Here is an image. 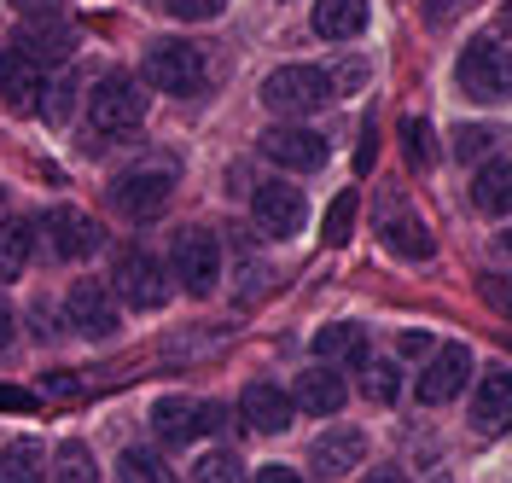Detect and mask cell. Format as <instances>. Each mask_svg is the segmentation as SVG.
I'll return each instance as SVG.
<instances>
[{
    "instance_id": "obj_1",
    "label": "cell",
    "mask_w": 512,
    "mask_h": 483,
    "mask_svg": "<svg viewBox=\"0 0 512 483\" xmlns=\"http://www.w3.org/2000/svg\"><path fill=\"white\" fill-rule=\"evenodd\" d=\"M332 94H338L332 76L315 70V65H280L268 82H262V105L280 111V117H315Z\"/></svg>"
},
{
    "instance_id": "obj_2",
    "label": "cell",
    "mask_w": 512,
    "mask_h": 483,
    "mask_svg": "<svg viewBox=\"0 0 512 483\" xmlns=\"http://www.w3.org/2000/svg\"><path fill=\"white\" fill-rule=\"evenodd\" d=\"M146 82L158 94H204L210 82V65L192 41H152L146 47Z\"/></svg>"
},
{
    "instance_id": "obj_3",
    "label": "cell",
    "mask_w": 512,
    "mask_h": 483,
    "mask_svg": "<svg viewBox=\"0 0 512 483\" xmlns=\"http://www.w3.org/2000/svg\"><path fill=\"white\" fill-rule=\"evenodd\" d=\"M88 123L99 134H134L146 123V88L134 82V76H105L94 94H88Z\"/></svg>"
},
{
    "instance_id": "obj_4",
    "label": "cell",
    "mask_w": 512,
    "mask_h": 483,
    "mask_svg": "<svg viewBox=\"0 0 512 483\" xmlns=\"http://www.w3.org/2000/svg\"><path fill=\"white\" fill-rule=\"evenodd\" d=\"M454 76H460V88L472 99H507L512 94V47L495 41V35H483V41H472L460 53Z\"/></svg>"
},
{
    "instance_id": "obj_5",
    "label": "cell",
    "mask_w": 512,
    "mask_h": 483,
    "mask_svg": "<svg viewBox=\"0 0 512 483\" xmlns=\"http://www.w3.org/2000/svg\"><path fill=\"white\" fill-rule=\"evenodd\" d=\"M175 280L192 297H210L216 291V280H222V245H216V233H204V227L175 233Z\"/></svg>"
},
{
    "instance_id": "obj_6",
    "label": "cell",
    "mask_w": 512,
    "mask_h": 483,
    "mask_svg": "<svg viewBox=\"0 0 512 483\" xmlns=\"http://www.w3.org/2000/svg\"><path fill=\"white\" fill-rule=\"evenodd\" d=\"M303 216H309V204H303V187H291V181H262L251 193V222L268 239H291Z\"/></svg>"
},
{
    "instance_id": "obj_7",
    "label": "cell",
    "mask_w": 512,
    "mask_h": 483,
    "mask_svg": "<svg viewBox=\"0 0 512 483\" xmlns=\"http://www.w3.org/2000/svg\"><path fill=\"white\" fill-rule=\"evenodd\" d=\"M466 379H472V350H466V344H443V350L425 355L419 402H425V408H443V402H454V396L466 390Z\"/></svg>"
},
{
    "instance_id": "obj_8",
    "label": "cell",
    "mask_w": 512,
    "mask_h": 483,
    "mask_svg": "<svg viewBox=\"0 0 512 483\" xmlns=\"http://www.w3.org/2000/svg\"><path fill=\"white\" fill-rule=\"evenodd\" d=\"M111 280H117V291H123L134 309H163V303H169V274H163V262L146 257V251H123Z\"/></svg>"
},
{
    "instance_id": "obj_9",
    "label": "cell",
    "mask_w": 512,
    "mask_h": 483,
    "mask_svg": "<svg viewBox=\"0 0 512 483\" xmlns=\"http://www.w3.org/2000/svg\"><path fill=\"white\" fill-rule=\"evenodd\" d=\"M169 193H175V175L169 169H128V175H117V187H111L117 210L134 216V222L158 216L163 204H169Z\"/></svg>"
},
{
    "instance_id": "obj_10",
    "label": "cell",
    "mask_w": 512,
    "mask_h": 483,
    "mask_svg": "<svg viewBox=\"0 0 512 483\" xmlns=\"http://www.w3.org/2000/svg\"><path fill=\"white\" fill-rule=\"evenodd\" d=\"M64 315L76 332H88V338H111L117 332V297L99 286V280H76L70 297H64Z\"/></svg>"
},
{
    "instance_id": "obj_11",
    "label": "cell",
    "mask_w": 512,
    "mask_h": 483,
    "mask_svg": "<svg viewBox=\"0 0 512 483\" xmlns=\"http://www.w3.org/2000/svg\"><path fill=\"white\" fill-rule=\"evenodd\" d=\"M472 425H478L483 437H495V431L512 425V373L507 367H489L472 385Z\"/></svg>"
},
{
    "instance_id": "obj_12",
    "label": "cell",
    "mask_w": 512,
    "mask_h": 483,
    "mask_svg": "<svg viewBox=\"0 0 512 483\" xmlns=\"http://www.w3.org/2000/svg\"><path fill=\"white\" fill-rule=\"evenodd\" d=\"M47 245H53V257H64V262L94 257L99 251V222L82 216V210H70V204H59V210L47 216Z\"/></svg>"
},
{
    "instance_id": "obj_13",
    "label": "cell",
    "mask_w": 512,
    "mask_h": 483,
    "mask_svg": "<svg viewBox=\"0 0 512 483\" xmlns=\"http://www.w3.org/2000/svg\"><path fill=\"white\" fill-rule=\"evenodd\" d=\"M262 152L280 163V169H320L326 163V140L315 129H297V123H280V129L262 134Z\"/></svg>"
},
{
    "instance_id": "obj_14",
    "label": "cell",
    "mask_w": 512,
    "mask_h": 483,
    "mask_svg": "<svg viewBox=\"0 0 512 483\" xmlns=\"http://www.w3.org/2000/svg\"><path fill=\"white\" fill-rule=\"evenodd\" d=\"M291 402H297L303 414H315V419H332L344 402H350V390H344V379H338L332 367H309V373H297Z\"/></svg>"
},
{
    "instance_id": "obj_15",
    "label": "cell",
    "mask_w": 512,
    "mask_h": 483,
    "mask_svg": "<svg viewBox=\"0 0 512 483\" xmlns=\"http://www.w3.org/2000/svg\"><path fill=\"white\" fill-rule=\"evenodd\" d=\"M291 408H297V402H291L280 385H268V379H251V385H245V396H239V414L251 419L256 431H268V437L291 425Z\"/></svg>"
},
{
    "instance_id": "obj_16",
    "label": "cell",
    "mask_w": 512,
    "mask_h": 483,
    "mask_svg": "<svg viewBox=\"0 0 512 483\" xmlns=\"http://www.w3.org/2000/svg\"><path fill=\"white\" fill-rule=\"evenodd\" d=\"M0 94L12 111H30L41 99V65H35L24 47H0Z\"/></svg>"
},
{
    "instance_id": "obj_17",
    "label": "cell",
    "mask_w": 512,
    "mask_h": 483,
    "mask_svg": "<svg viewBox=\"0 0 512 483\" xmlns=\"http://www.w3.org/2000/svg\"><path fill=\"white\" fill-rule=\"evenodd\" d=\"M152 431H158L163 443H192L198 431H204V402H187V396H163L158 408H152Z\"/></svg>"
},
{
    "instance_id": "obj_18",
    "label": "cell",
    "mask_w": 512,
    "mask_h": 483,
    "mask_svg": "<svg viewBox=\"0 0 512 483\" xmlns=\"http://www.w3.org/2000/svg\"><path fill=\"white\" fill-rule=\"evenodd\" d=\"M361 454H367V437L361 431H350V425L344 431H326L315 443V472L320 478H344V472L361 466Z\"/></svg>"
},
{
    "instance_id": "obj_19",
    "label": "cell",
    "mask_w": 512,
    "mask_h": 483,
    "mask_svg": "<svg viewBox=\"0 0 512 483\" xmlns=\"http://www.w3.org/2000/svg\"><path fill=\"white\" fill-rule=\"evenodd\" d=\"M315 355L326 367H361L367 361V332L355 321H338V326H320L315 332Z\"/></svg>"
},
{
    "instance_id": "obj_20",
    "label": "cell",
    "mask_w": 512,
    "mask_h": 483,
    "mask_svg": "<svg viewBox=\"0 0 512 483\" xmlns=\"http://www.w3.org/2000/svg\"><path fill=\"white\" fill-rule=\"evenodd\" d=\"M472 204L483 216H512V158L483 163L478 181H472Z\"/></svg>"
},
{
    "instance_id": "obj_21",
    "label": "cell",
    "mask_w": 512,
    "mask_h": 483,
    "mask_svg": "<svg viewBox=\"0 0 512 483\" xmlns=\"http://www.w3.org/2000/svg\"><path fill=\"white\" fill-rule=\"evenodd\" d=\"M361 30H367V0H315V35L355 41Z\"/></svg>"
},
{
    "instance_id": "obj_22",
    "label": "cell",
    "mask_w": 512,
    "mask_h": 483,
    "mask_svg": "<svg viewBox=\"0 0 512 483\" xmlns=\"http://www.w3.org/2000/svg\"><path fill=\"white\" fill-rule=\"evenodd\" d=\"M30 251H35L30 222H0V280H18L30 268Z\"/></svg>"
},
{
    "instance_id": "obj_23",
    "label": "cell",
    "mask_w": 512,
    "mask_h": 483,
    "mask_svg": "<svg viewBox=\"0 0 512 483\" xmlns=\"http://www.w3.org/2000/svg\"><path fill=\"white\" fill-rule=\"evenodd\" d=\"M117 483H181V478H175V466H163V454L123 449V460H117Z\"/></svg>"
},
{
    "instance_id": "obj_24",
    "label": "cell",
    "mask_w": 512,
    "mask_h": 483,
    "mask_svg": "<svg viewBox=\"0 0 512 483\" xmlns=\"http://www.w3.org/2000/svg\"><path fill=\"white\" fill-rule=\"evenodd\" d=\"M384 245H390L396 257H414V262H419V257H431V233H425L414 216H402V210L384 222Z\"/></svg>"
},
{
    "instance_id": "obj_25",
    "label": "cell",
    "mask_w": 512,
    "mask_h": 483,
    "mask_svg": "<svg viewBox=\"0 0 512 483\" xmlns=\"http://www.w3.org/2000/svg\"><path fill=\"white\" fill-rule=\"evenodd\" d=\"M41 449L35 443H6L0 449V483H41Z\"/></svg>"
},
{
    "instance_id": "obj_26",
    "label": "cell",
    "mask_w": 512,
    "mask_h": 483,
    "mask_svg": "<svg viewBox=\"0 0 512 483\" xmlns=\"http://www.w3.org/2000/svg\"><path fill=\"white\" fill-rule=\"evenodd\" d=\"M501 140H507L501 129H483V123L472 129V123H466V129H454V158H460V163H472V158H489V152H495Z\"/></svg>"
},
{
    "instance_id": "obj_27",
    "label": "cell",
    "mask_w": 512,
    "mask_h": 483,
    "mask_svg": "<svg viewBox=\"0 0 512 483\" xmlns=\"http://www.w3.org/2000/svg\"><path fill=\"white\" fill-rule=\"evenodd\" d=\"M192 483H245V466H239V454L216 449L192 466Z\"/></svg>"
},
{
    "instance_id": "obj_28",
    "label": "cell",
    "mask_w": 512,
    "mask_h": 483,
    "mask_svg": "<svg viewBox=\"0 0 512 483\" xmlns=\"http://www.w3.org/2000/svg\"><path fill=\"white\" fill-rule=\"evenodd\" d=\"M402 152L414 169H431L437 163V146H431V123H419V117H402Z\"/></svg>"
},
{
    "instance_id": "obj_29",
    "label": "cell",
    "mask_w": 512,
    "mask_h": 483,
    "mask_svg": "<svg viewBox=\"0 0 512 483\" xmlns=\"http://www.w3.org/2000/svg\"><path fill=\"white\" fill-rule=\"evenodd\" d=\"M355 204H361L355 187H344V193L332 198V210H326V245H344V239L355 233Z\"/></svg>"
},
{
    "instance_id": "obj_30",
    "label": "cell",
    "mask_w": 512,
    "mask_h": 483,
    "mask_svg": "<svg viewBox=\"0 0 512 483\" xmlns=\"http://www.w3.org/2000/svg\"><path fill=\"white\" fill-rule=\"evenodd\" d=\"M361 390H367L373 402H396L402 379H396V367H390V361H361Z\"/></svg>"
},
{
    "instance_id": "obj_31",
    "label": "cell",
    "mask_w": 512,
    "mask_h": 483,
    "mask_svg": "<svg viewBox=\"0 0 512 483\" xmlns=\"http://www.w3.org/2000/svg\"><path fill=\"white\" fill-rule=\"evenodd\" d=\"M59 483H99V472H94V454L82 449V443H70V449H64Z\"/></svg>"
},
{
    "instance_id": "obj_32",
    "label": "cell",
    "mask_w": 512,
    "mask_h": 483,
    "mask_svg": "<svg viewBox=\"0 0 512 483\" xmlns=\"http://www.w3.org/2000/svg\"><path fill=\"white\" fill-rule=\"evenodd\" d=\"M181 24H210V18H222V6L227 0H163Z\"/></svg>"
},
{
    "instance_id": "obj_33",
    "label": "cell",
    "mask_w": 512,
    "mask_h": 483,
    "mask_svg": "<svg viewBox=\"0 0 512 483\" xmlns=\"http://www.w3.org/2000/svg\"><path fill=\"white\" fill-rule=\"evenodd\" d=\"M70 94H76V82H70V76L47 88V99H41V111H47V123H64V117H70Z\"/></svg>"
},
{
    "instance_id": "obj_34",
    "label": "cell",
    "mask_w": 512,
    "mask_h": 483,
    "mask_svg": "<svg viewBox=\"0 0 512 483\" xmlns=\"http://www.w3.org/2000/svg\"><path fill=\"white\" fill-rule=\"evenodd\" d=\"M0 408H6V414H30V408H35V390L0 385Z\"/></svg>"
},
{
    "instance_id": "obj_35",
    "label": "cell",
    "mask_w": 512,
    "mask_h": 483,
    "mask_svg": "<svg viewBox=\"0 0 512 483\" xmlns=\"http://www.w3.org/2000/svg\"><path fill=\"white\" fill-rule=\"evenodd\" d=\"M460 6H466V0H425V24H448V18H460Z\"/></svg>"
},
{
    "instance_id": "obj_36",
    "label": "cell",
    "mask_w": 512,
    "mask_h": 483,
    "mask_svg": "<svg viewBox=\"0 0 512 483\" xmlns=\"http://www.w3.org/2000/svg\"><path fill=\"white\" fill-rule=\"evenodd\" d=\"M483 297H489V303H495V309H501V315H507V321H512V291L501 286V280H495V274H489V280H483Z\"/></svg>"
},
{
    "instance_id": "obj_37",
    "label": "cell",
    "mask_w": 512,
    "mask_h": 483,
    "mask_svg": "<svg viewBox=\"0 0 512 483\" xmlns=\"http://www.w3.org/2000/svg\"><path fill=\"white\" fill-rule=\"evenodd\" d=\"M373 140H379V129L367 123V129H361V146H355V169H361V175L373 169Z\"/></svg>"
},
{
    "instance_id": "obj_38",
    "label": "cell",
    "mask_w": 512,
    "mask_h": 483,
    "mask_svg": "<svg viewBox=\"0 0 512 483\" xmlns=\"http://www.w3.org/2000/svg\"><path fill=\"white\" fill-rule=\"evenodd\" d=\"M24 18H59V0H12Z\"/></svg>"
},
{
    "instance_id": "obj_39",
    "label": "cell",
    "mask_w": 512,
    "mask_h": 483,
    "mask_svg": "<svg viewBox=\"0 0 512 483\" xmlns=\"http://www.w3.org/2000/svg\"><path fill=\"white\" fill-rule=\"evenodd\" d=\"M402 355H431V332H402Z\"/></svg>"
},
{
    "instance_id": "obj_40",
    "label": "cell",
    "mask_w": 512,
    "mask_h": 483,
    "mask_svg": "<svg viewBox=\"0 0 512 483\" xmlns=\"http://www.w3.org/2000/svg\"><path fill=\"white\" fill-rule=\"evenodd\" d=\"M256 483H303V478H297L291 466H262V472H256Z\"/></svg>"
},
{
    "instance_id": "obj_41",
    "label": "cell",
    "mask_w": 512,
    "mask_h": 483,
    "mask_svg": "<svg viewBox=\"0 0 512 483\" xmlns=\"http://www.w3.org/2000/svg\"><path fill=\"white\" fill-rule=\"evenodd\" d=\"M12 344V303H6V291H0V350Z\"/></svg>"
},
{
    "instance_id": "obj_42",
    "label": "cell",
    "mask_w": 512,
    "mask_h": 483,
    "mask_svg": "<svg viewBox=\"0 0 512 483\" xmlns=\"http://www.w3.org/2000/svg\"><path fill=\"white\" fill-rule=\"evenodd\" d=\"M367 483H408V478H402L396 466H379V472H373V478H367Z\"/></svg>"
}]
</instances>
